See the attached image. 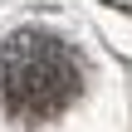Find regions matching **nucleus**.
<instances>
[{
	"mask_svg": "<svg viewBox=\"0 0 132 132\" xmlns=\"http://www.w3.org/2000/svg\"><path fill=\"white\" fill-rule=\"evenodd\" d=\"M0 88L15 118L49 122L83 93V73L64 39L44 29H15L0 49Z\"/></svg>",
	"mask_w": 132,
	"mask_h": 132,
	"instance_id": "obj_1",
	"label": "nucleus"
}]
</instances>
